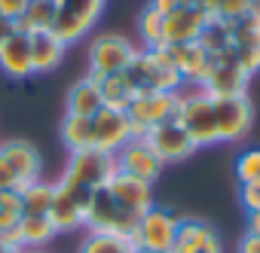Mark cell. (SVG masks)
Returning a JSON list of instances; mask_svg holds the SVG:
<instances>
[{
  "label": "cell",
  "mask_w": 260,
  "mask_h": 253,
  "mask_svg": "<svg viewBox=\"0 0 260 253\" xmlns=\"http://www.w3.org/2000/svg\"><path fill=\"white\" fill-rule=\"evenodd\" d=\"M98 76H92V73H86L80 82H74L71 86V92H68V113L71 116H86V119H92L98 110H101V92H98Z\"/></svg>",
  "instance_id": "obj_22"
},
{
  "label": "cell",
  "mask_w": 260,
  "mask_h": 253,
  "mask_svg": "<svg viewBox=\"0 0 260 253\" xmlns=\"http://www.w3.org/2000/svg\"><path fill=\"white\" fill-rule=\"evenodd\" d=\"M61 144H64L71 153L89 150V147H92V119L64 113V119H61Z\"/></svg>",
  "instance_id": "obj_26"
},
{
  "label": "cell",
  "mask_w": 260,
  "mask_h": 253,
  "mask_svg": "<svg viewBox=\"0 0 260 253\" xmlns=\"http://www.w3.org/2000/svg\"><path fill=\"white\" fill-rule=\"evenodd\" d=\"M138 220L141 214H132L119 207L107 189H95L89 195V204H86V229L89 232H98V235H119V238H128L132 241L135 229H138Z\"/></svg>",
  "instance_id": "obj_3"
},
{
  "label": "cell",
  "mask_w": 260,
  "mask_h": 253,
  "mask_svg": "<svg viewBox=\"0 0 260 253\" xmlns=\"http://www.w3.org/2000/svg\"><path fill=\"white\" fill-rule=\"evenodd\" d=\"M0 70L13 79H25L34 73V61H31V34L25 31H13L7 37V43L0 46Z\"/></svg>",
  "instance_id": "obj_20"
},
{
  "label": "cell",
  "mask_w": 260,
  "mask_h": 253,
  "mask_svg": "<svg viewBox=\"0 0 260 253\" xmlns=\"http://www.w3.org/2000/svg\"><path fill=\"white\" fill-rule=\"evenodd\" d=\"M25 217V207H22V195L16 189L10 192H0V235L4 232H13Z\"/></svg>",
  "instance_id": "obj_31"
},
{
  "label": "cell",
  "mask_w": 260,
  "mask_h": 253,
  "mask_svg": "<svg viewBox=\"0 0 260 253\" xmlns=\"http://www.w3.org/2000/svg\"><path fill=\"white\" fill-rule=\"evenodd\" d=\"M10 189L19 192V180H16V171L10 168V162L4 159V153H0V192H10Z\"/></svg>",
  "instance_id": "obj_38"
},
{
  "label": "cell",
  "mask_w": 260,
  "mask_h": 253,
  "mask_svg": "<svg viewBox=\"0 0 260 253\" xmlns=\"http://www.w3.org/2000/svg\"><path fill=\"white\" fill-rule=\"evenodd\" d=\"M214 16L217 19H226V22H239V19L251 16V0H220Z\"/></svg>",
  "instance_id": "obj_34"
},
{
  "label": "cell",
  "mask_w": 260,
  "mask_h": 253,
  "mask_svg": "<svg viewBox=\"0 0 260 253\" xmlns=\"http://www.w3.org/2000/svg\"><path fill=\"white\" fill-rule=\"evenodd\" d=\"M16 232H19V241H22V247H25V250L46 247V244L58 235V229L52 226L49 214H25V217H22V223L16 226Z\"/></svg>",
  "instance_id": "obj_23"
},
{
  "label": "cell",
  "mask_w": 260,
  "mask_h": 253,
  "mask_svg": "<svg viewBox=\"0 0 260 253\" xmlns=\"http://www.w3.org/2000/svg\"><path fill=\"white\" fill-rule=\"evenodd\" d=\"M16 31V22H10V19H4V16H0V46H4L7 43V37Z\"/></svg>",
  "instance_id": "obj_41"
},
{
  "label": "cell",
  "mask_w": 260,
  "mask_h": 253,
  "mask_svg": "<svg viewBox=\"0 0 260 253\" xmlns=\"http://www.w3.org/2000/svg\"><path fill=\"white\" fill-rule=\"evenodd\" d=\"M190 4H196L199 10H205V13H211V16H214V13H217V4H220V0H190Z\"/></svg>",
  "instance_id": "obj_43"
},
{
  "label": "cell",
  "mask_w": 260,
  "mask_h": 253,
  "mask_svg": "<svg viewBox=\"0 0 260 253\" xmlns=\"http://www.w3.org/2000/svg\"><path fill=\"white\" fill-rule=\"evenodd\" d=\"M116 168L122 171V174H132V177H138V180H147V183H153L159 174H162V162L156 159V153L144 144V138H132L119 153H116Z\"/></svg>",
  "instance_id": "obj_16"
},
{
  "label": "cell",
  "mask_w": 260,
  "mask_h": 253,
  "mask_svg": "<svg viewBox=\"0 0 260 253\" xmlns=\"http://www.w3.org/2000/svg\"><path fill=\"white\" fill-rule=\"evenodd\" d=\"M135 253H153V250H138V247H135Z\"/></svg>",
  "instance_id": "obj_45"
},
{
  "label": "cell",
  "mask_w": 260,
  "mask_h": 253,
  "mask_svg": "<svg viewBox=\"0 0 260 253\" xmlns=\"http://www.w3.org/2000/svg\"><path fill=\"white\" fill-rule=\"evenodd\" d=\"M169 253H223V244L211 223L190 217V220H181L178 238Z\"/></svg>",
  "instance_id": "obj_17"
},
{
  "label": "cell",
  "mask_w": 260,
  "mask_h": 253,
  "mask_svg": "<svg viewBox=\"0 0 260 253\" xmlns=\"http://www.w3.org/2000/svg\"><path fill=\"white\" fill-rule=\"evenodd\" d=\"M28 4H31V0H0V16L10 19V22H19L25 16Z\"/></svg>",
  "instance_id": "obj_37"
},
{
  "label": "cell",
  "mask_w": 260,
  "mask_h": 253,
  "mask_svg": "<svg viewBox=\"0 0 260 253\" xmlns=\"http://www.w3.org/2000/svg\"><path fill=\"white\" fill-rule=\"evenodd\" d=\"M19 195H22V207H25V214H49V207H52V195H55V183L34 180V183H28Z\"/></svg>",
  "instance_id": "obj_28"
},
{
  "label": "cell",
  "mask_w": 260,
  "mask_h": 253,
  "mask_svg": "<svg viewBox=\"0 0 260 253\" xmlns=\"http://www.w3.org/2000/svg\"><path fill=\"white\" fill-rule=\"evenodd\" d=\"M98 92H101V107L122 110V113H125V107L132 104V98H135V89H132V82H128L125 73L104 76V79L98 82Z\"/></svg>",
  "instance_id": "obj_25"
},
{
  "label": "cell",
  "mask_w": 260,
  "mask_h": 253,
  "mask_svg": "<svg viewBox=\"0 0 260 253\" xmlns=\"http://www.w3.org/2000/svg\"><path fill=\"white\" fill-rule=\"evenodd\" d=\"M239 253H260V238H254V235H242V241H239Z\"/></svg>",
  "instance_id": "obj_40"
},
{
  "label": "cell",
  "mask_w": 260,
  "mask_h": 253,
  "mask_svg": "<svg viewBox=\"0 0 260 253\" xmlns=\"http://www.w3.org/2000/svg\"><path fill=\"white\" fill-rule=\"evenodd\" d=\"M101 13H104V0H55L52 34L64 46H71L95 28Z\"/></svg>",
  "instance_id": "obj_4"
},
{
  "label": "cell",
  "mask_w": 260,
  "mask_h": 253,
  "mask_svg": "<svg viewBox=\"0 0 260 253\" xmlns=\"http://www.w3.org/2000/svg\"><path fill=\"white\" fill-rule=\"evenodd\" d=\"M236 177H239V186L260 183V147L239 153V159H236Z\"/></svg>",
  "instance_id": "obj_33"
},
{
  "label": "cell",
  "mask_w": 260,
  "mask_h": 253,
  "mask_svg": "<svg viewBox=\"0 0 260 253\" xmlns=\"http://www.w3.org/2000/svg\"><path fill=\"white\" fill-rule=\"evenodd\" d=\"M208 22H211V13L199 10L196 4H184V7H178L175 13L166 16V25H162L166 46H181V43H193V40H199V34L205 31Z\"/></svg>",
  "instance_id": "obj_14"
},
{
  "label": "cell",
  "mask_w": 260,
  "mask_h": 253,
  "mask_svg": "<svg viewBox=\"0 0 260 253\" xmlns=\"http://www.w3.org/2000/svg\"><path fill=\"white\" fill-rule=\"evenodd\" d=\"M214 119H217V138L226 144H236L248 138L251 122H254V107L248 95L239 98H214Z\"/></svg>",
  "instance_id": "obj_11"
},
{
  "label": "cell",
  "mask_w": 260,
  "mask_h": 253,
  "mask_svg": "<svg viewBox=\"0 0 260 253\" xmlns=\"http://www.w3.org/2000/svg\"><path fill=\"white\" fill-rule=\"evenodd\" d=\"M0 153H4V159L10 162V168L16 171V180H19V192L40 180V171H43V159L37 153L34 144L28 141H10V144H0Z\"/></svg>",
  "instance_id": "obj_19"
},
{
  "label": "cell",
  "mask_w": 260,
  "mask_h": 253,
  "mask_svg": "<svg viewBox=\"0 0 260 253\" xmlns=\"http://www.w3.org/2000/svg\"><path fill=\"white\" fill-rule=\"evenodd\" d=\"M233 25H236V22H226V19L211 16V22L205 25V31L199 34L196 43H199L211 58H217V55H223V52L233 49Z\"/></svg>",
  "instance_id": "obj_24"
},
{
  "label": "cell",
  "mask_w": 260,
  "mask_h": 253,
  "mask_svg": "<svg viewBox=\"0 0 260 253\" xmlns=\"http://www.w3.org/2000/svg\"><path fill=\"white\" fill-rule=\"evenodd\" d=\"M128 141H132V122H128V116L122 110L101 107L92 116V147L95 150L116 156Z\"/></svg>",
  "instance_id": "obj_12"
},
{
  "label": "cell",
  "mask_w": 260,
  "mask_h": 253,
  "mask_svg": "<svg viewBox=\"0 0 260 253\" xmlns=\"http://www.w3.org/2000/svg\"><path fill=\"white\" fill-rule=\"evenodd\" d=\"M178 92H135L132 104L125 107V116L132 122V138H144L153 125L175 119Z\"/></svg>",
  "instance_id": "obj_5"
},
{
  "label": "cell",
  "mask_w": 260,
  "mask_h": 253,
  "mask_svg": "<svg viewBox=\"0 0 260 253\" xmlns=\"http://www.w3.org/2000/svg\"><path fill=\"white\" fill-rule=\"evenodd\" d=\"M248 79L251 76L236 64V49H230L214 58V67L202 82V89L211 98H239V95H248Z\"/></svg>",
  "instance_id": "obj_13"
},
{
  "label": "cell",
  "mask_w": 260,
  "mask_h": 253,
  "mask_svg": "<svg viewBox=\"0 0 260 253\" xmlns=\"http://www.w3.org/2000/svg\"><path fill=\"white\" fill-rule=\"evenodd\" d=\"M0 253H28V250H22V247H13V244H7V241H0Z\"/></svg>",
  "instance_id": "obj_44"
},
{
  "label": "cell",
  "mask_w": 260,
  "mask_h": 253,
  "mask_svg": "<svg viewBox=\"0 0 260 253\" xmlns=\"http://www.w3.org/2000/svg\"><path fill=\"white\" fill-rule=\"evenodd\" d=\"M169 55H172V61H175L184 86H199L202 89V82L208 79V73L214 67V58L196 40L193 43H181V46H169Z\"/></svg>",
  "instance_id": "obj_18"
},
{
  "label": "cell",
  "mask_w": 260,
  "mask_h": 253,
  "mask_svg": "<svg viewBox=\"0 0 260 253\" xmlns=\"http://www.w3.org/2000/svg\"><path fill=\"white\" fill-rule=\"evenodd\" d=\"M162 25H166V16H162V13H156L153 7H147V10L138 16V34H141L144 49H162V46H166Z\"/></svg>",
  "instance_id": "obj_29"
},
{
  "label": "cell",
  "mask_w": 260,
  "mask_h": 253,
  "mask_svg": "<svg viewBox=\"0 0 260 253\" xmlns=\"http://www.w3.org/2000/svg\"><path fill=\"white\" fill-rule=\"evenodd\" d=\"M260 46V16H245L233 25V49Z\"/></svg>",
  "instance_id": "obj_32"
},
{
  "label": "cell",
  "mask_w": 260,
  "mask_h": 253,
  "mask_svg": "<svg viewBox=\"0 0 260 253\" xmlns=\"http://www.w3.org/2000/svg\"><path fill=\"white\" fill-rule=\"evenodd\" d=\"M239 201H242V207H245L248 214L260 210V183H245V186H239Z\"/></svg>",
  "instance_id": "obj_36"
},
{
  "label": "cell",
  "mask_w": 260,
  "mask_h": 253,
  "mask_svg": "<svg viewBox=\"0 0 260 253\" xmlns=\"http://www.w3.org/2000/svg\"><path fill=\"white\" fill-rule=\"evenodd\" d=\"M89 189L71 183L68 177H61L55 183V195H52V207H49V220L58 232H74L83 229L86 223V204H89Z\"/></svg>",
  "instance_id": "obj_9"
},
{
  "label": "cell",
  "mask_w": 260,
  "mask_h": 253,
  "mask_svg": "<svg viewBox=\"0 0 260 253\" xmlns=\"http://www.w3.org/2000/svg\"><path fill=\"white\" fill-rule=\"evenodd\" d=\"M116 171H119V168H116V156H110V153H101V150L89 147V150L71 153L68 168H64V174H61V177H68L71 183H77V186H83V189L95 192V189H104Z\"/></svg>",
  "instance_id": "obj_6"
},
{
  "label": "cell",
  "mask_w": 260,
  "mask_h": 253,
  "mask_svg": "<svg viewBox=\"0 0 260 253\" xmlns=\"http://www.w3.org/2000/svg\"><path fill=\"white\" fill-rule=\"evenodd\" d=\"M178 229H181V217L166 210V207H150L141 214L138 220V229L132 235V244L138 250H153V253H169L175 238H178Z\"/></svg>",
  "instance_id": "obj_8"
},
{
  "label": "cell",
  "mask_w": 260,
  "mask_h": 253,
  "mask_svg": "<svg viewBox=\"0 0 260 253\" xmlns=\"http://www.w3.org/2000/svg\"><path fill=\"white\" fill-rule=\"evenodd\" d=\"M64 43L52 34V31H37L31 34V61H34V73H49L61 64L64 58Z\"/></svg>",
  "instance_id": "obj_21"
},
{
  "label": "cell",
  "mask_w": 260,
  "mask_h": 253,
  "mask_svg": "<svg viewBox=\"0 0 260 253\" xmlns=\"http://www.w3.org/2000/svg\"><path fill=\"white\" fill-rule=\"evenodd\" d=\"M144 144L156 153V159H159L162 165H169V162H184V159H190V156L196 153L193 138L184 132V125H181L178 119H169V122L153 125V129L144 135Z\"/></svg>",
  "instance_id": "obj_10"
},
{
  "label": "cell",
  "mask_w": 260,
  "mask_h": 253,
  "mask_svg": "<svg viewBox=\"0 0 260 253\" xmlns=\"http://www.w3.org/2000/svg\"><path fill=\"white\" fill-rule=\"evenodd\" d=\"M248 235H254V238H260V210H254V214H248Z\"/></svg>",
  "instance_id": "obj_42"
},
{
  "label": "cell",
  "mask_w": 260,
  "mask_h": 253,
  "mask_svg": "<svg viewBox=\"0 0 260 253\" xmlns=\"http://www.w3.org/2000/svg\"><path fill=\"white\" fill-rule=\"evenodd\" d=\"M236 64L251 76L260 70V46H251V49H236Z\"/></svg>",
  "instance_id": "obj_35"
},
{
  "label": "cell",
  "mask_w": 260,
  "mask_h": 253,
  "mask_svg": "<svg viewBox=\"0 0 260 253\" xmlns=\"http://www.w3.org/2000/svg\"><path fill=\"white\" fill-rule=\"evenodd\" d=\"M135 55H138V46L128 37H122V34H101L89 46V73L98 76V79L122 73L128 64H132Z\"/></svg>",
  "instance_id": "obj_7"
},
{
  "label": "cell",
  "mask_w": 260,
  "mask_h": 253,
  "mask_svg": "<svg viewBox=\"0 0 260 253\" xmlns=\"http://www.w3.org/2000/svg\"><path fill=\"white\" fill-rule=\"evenodd\" d=\"M184 4H190V0H150L147 7H153L156 13H162V16H169V13H175L178 7H184Z\"/></svg>",
  "instance_id": "obj_39"
},
{
  "label": "cell",
  "mask_w": 260,
  "mask_h": 253,
  "mask_svg": "<svg viewBox=\"0 0 260 253\" xmlns=\"http://www.w3.org/2000/svg\"><path fill=\"white\" fill-rule=\"evenodd\" d=\"M128 76L135 92H181L184 89V79L169 55V46L162 49H138V55L132 58L122 70Z\"/></svg>",
  "instance_id": "obj_1"
},
{
  "label": "cell",
  "mask_w": 260,
  "mask_h": 253,
  "mask_svg": "<svg viewBox=\"0 0 260 253\" xmlns=\"http://www.w3.org/2000/svg\"><path fill=\"white\" fill-rule=\"evenodd\" d=\"M104 189L110 192V198H113L119 207L132 210V214H144V210L153 207V183L138 180V177H132V174L116 171Z\"/></svg>",
  "instance_id": "obj_15"
},
{
  "label": "cell",
  "mask_w": 260,
  "mask_h": 253,
  "mask_svg": "<svg viewBox=\"0 0 260 253\" xmlns=\"http://www.w3.org/2000/svg\"><path fill=\"white\" fill-rule=\"evenodd\" d=\"M175 119L184 125V132L193 138L196 150L220 144L217 138V119H214V98L199 86H184L178 92V110Z\"/></svg>",
  "instance_id": "obj_2"
},
{
  "label": "cell",
  "mask_w": 260,
  "mask_h": 253,
  "mask_svg": "<svg viewBox=\"0 0 260 253\" xmlns=\"http://www.w3.org/2000/svg\"><path fill=\"white\" fill-rule=\"evenodd\" d=\"M52 19H55V0H31L25 16L16 22V28L25 31V34L52 31Z\"/></svg>",
  "instance_id": "obj_27"
},
{
  "label": "cell",
  "mask_w": 260,
  "mask_h": 253,
  "mask_svg": "<svg viewBox=\"0 0 260 253\" xmlns=\"http://www.w3.org/2000/svg\"><path fill=\"white\" fill-rule=\"evenodd\" d=\"M77 253H135V244L128 238H119V235H98V232H89V238L80 244Z\"/></svg>",
  "instance_id": "obj_30"
}]
</instances>
